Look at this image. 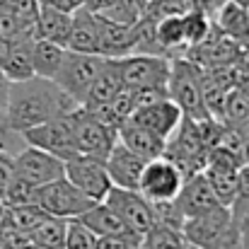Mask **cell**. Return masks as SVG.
I'll return each instance as SVG.
<instances>
[{"label": "cell", "instance_id": "6da1fadb", "mask_svg": "<svg viewBox=\"0 0 249 249\" xmlns=\"http://www.w3.org/2000/svg\"><path fill=\"white\" fill-rule=\"evenodd\" d=\"M78 107L80 102L68 97L53 80L34 75L22 83H10L7 104L2 114H5V121L15 131H24L53 116H66Z\"/></svg>", "mask_w": 249, "mask_h": 249}, {"label": "cell", "instance_id": "7a4b0ae2", "mask_svg": "<svg viewBox=\"0 0 249 249\" xmlns=\"http://www.w3.org/2000/svg\"><path fill=\"white\" fill-rule=\"evenodd\" d=\"M181 235L191 249H242L237 223L228 206H218L211 213L184 220Z\"/></svg>", "mask_w": 249, "mask_h": 249}, {"label": "cell", "instance_id": "3957f363", "mask_svg": "<svg viewBox=\"0 0 249 249\" xmlns=\"http://www.w3.org/2000/svg\"><path fill=\"white\" fill-rule=\"evenodd\" d=\"M201 78H203V71L194 61H189L186 56L172 58L169 78H167V97L189 119H208Z\"/></svg>", "mask_w": 249, "mask_h": 249}, {"label": "cell", "instance_id": "277c9868", "mask_svg": "<svg viewBox=\"0 0 249 249\" xmlns=\"http://www.w3.org/2000/svg\"><path fill=\"white\" fill-rule=\"evenodd\" d=\"M104 61L107 58L99 56V53H83V51L66 49L63 61H61L56 75H53V83L58 85L68 97H73L75 102L83 104L85 94H87L92 80L97 78V73L102 71Z\"/></svg>", "mask_w": 249, "mask_h": 249}, {"label": "cell", "instance_id": "5b68a950", "mask_svg": "<svg viewBox=\"0 0 249 249\" xmlns=\"http://www.w3.org/2000/svg\"><path fill=\"white\" fill-rule=\"evenodd\" d=\"M68 121L73 126L78 155H85V158H92V160L104 162L107 155H109V150L116 143V128H111V126L102 124L99 119H94L83 104L68 114Z\"/></svg>", "mask_w": 249, "mask_h": 249}, {"label": "cell", "instance_id": "8992f818", "mask_svg": "<svg viewBox=\"0 0 249 249\" xmlns=\"http://www.w3.org/2000/svg\"><path fill=\"white\" fill-rule=\"evenodd\" d=\"M34 203L46 213V215H56V218H78L83 215L85 211L97 203L92 201L89 196H85L83 191L71 184L66 177H58L44 186H36V194H34Z\"/></svg>", "mask_w": 249, "mask_h": 249}, {"label": "cell", "instance_id": "52a82bcc", "mask_svg": "<svg viewBox=\"0 0 249 249\" xmlns=\"http://www.w3.org/2000/svg\"><path fill=\"white\" fill-rule=\"evenodd\" d=\"M27 145H34L39 150H46L51 155H56L58 160H71L78 158V145H75V136H73V126L66 116H53L44 124H36L32 128L19 131Z\"/></svg>", "mask_w": 249, "mask_h": 249}, {"label": "cell", "instance_id": "ba28073f", "mask_svg": "<svg viewBox=\"0 0 249 249\" xmlns=\"http://www.w3.org/2000/svg\"><path fill=\"white\" fill-rule=\"evenodd\" d=\"M169 66H172V58L160 53H128L119 58L121 80H124V87L128 89H148V87L167 89Z\"/></svg>", "mask_w": 249, "mask_h": 249}, {"label": "cell", "instance_id": "9c48e42d", "mask_svg": "<svg viewBox=\"0 0 249 249\" xmlns=\"http://www.w3.org/2000/svg\"><path fill=\"white\" fill-rule=\"evenodd\" d=\"M104 203L124 220V225L136 232V235H145L155 228V215H153V206L150 201L138 191V189H119L111 186L109 194L104 196Z\"/></svg>", "mask_w": 249, "mask_h": 249}, {"label": "cell", "instance_id": "30bf717a", "mask_svg": "<svg viewBox=\"0 0 249 249\" xmlns=\"http://www.w3.org/2000/svg\"><path fill=\"white\" fill-rule=\"evenodd\" d=\"M184 174L181 169L169 162L167 158H153L148 160L145 167H143V174H141V181H138V191L150 201H169L179 194L181 184H184Z\"/></svg>", "mask_w": 249, "mask_h": 249}, {"label": "cell", "instance_id": "8fae6325", "mask_svg": "<svg viewBox=\"0 0 249 249\" xmlns=\"http://www.w3.org/2000/svg\"><path fill=\"white\" fill-rule=\"evenodd\" d=\"M12 165H15V174L19 179L29 181L32 186H44V184L63 177V160H58L56 155L39 150L34 145H24L19 153H15Z\"/></svg>", "mask_w": 249, "mask_h": 249}, {"label": "cell", "instance_id": "7c38bea8", "mask_svg": "<svg viewBox=\"0 0 249 249\" xmlns=\"http://www.w3.org/2000/svg\"><path fill=\"white\" fill-rule=\"evenodd\" d=\"M63 177L75 184L85 196H89L92 201H104V196L111 189V179L104 169V162L92 160V158H71L63 162Z\"/></svg>", "mask_w": 249, "mask_h": 249}, {"label": "cell", "instance_id": "4fadbf2b", "mask_svg": "<svg viewBox=\"0 0 249 249\" xmlns=\"http://www.w3.org/2000/svg\"><path fill=\"white\" fill-rule=\"evenodd\" d=\"M174 201H177L184 220L196 218V215H203V213H211L218 206H223L215 198V194H213V189H211V184H208V179H206L203 172H196V174L186 177L184 184H181V189H179V194L174 196Z\"/></svg>", "mask_w": 249, "mask_h": 249}, {"label": "cell", "instance_id": "5bb4252c", "mask_svg": "<svg viewBox=\"0 0 249 249\" xmlns=\"http://www.w3.org/2000/svg\"><path fill=\"white\" fill-rule=\"evenodd\" d=\"M145 158H141L138 153H133L131 148H126L121 141L114 143V148L109 150L107 160H104V169L111 179V186L119 189H138L143 167H145Z\"/></svg>", "mask_w": 249, "mask_h": 249}, {"label": "cell", "instance_id": "9a60e30c", "mask_svg": "<svg viewBox=\"0 0 249 249\" xmlns=\"http://www.w3.org/2000/svg\"><path fill=\"white\" fill-rule=\"evenodd\" d=\"M99 17V46L97 53L104 58H124L128 53L136 51V41H138V29L136 24H121V22H111L102 15Z\"/></svg>", "mask_w": 249, "mask_h": 249}, {"label": "cell", "instance_id": "2e32d148", "mask_svg": "<svg viewBox=\"0 0 249 249\" xmlns=\"http://www.w3.org/2000/svg\"><path fill=\"white\" fill-rule=\"evenodd\" d=\"M181 109L169 99H158V102H153V104H145V107H138L133 114H131V119L133 121H138L141 126H145L150 133H155L158 138H162L167 141L169 136H172V131L177 128V124L181 121Z\"/></svg>", "mask_w": 249, "mask_h": 249}, {"label": "cell", "instance_id": "e0dca14e", "mask_svg": "<svg viewBox=\"0 0 249 249\" xmlns=\"http://www.w3.org/2000/svg\"><path fill=\"white\" fill-rule=\"evenodd\" d=\"M116 141H121L126 148H131L133 153H138L145 160L160 158L165 150V141L158 138L155 133H150L145 126H141L138 121H133L131 116L116 128Z\"/></svg>", "mask_w": 249, "mask_h": 249}, {"label": "cell", "instance_id": "ac0fdd59", "mask_svg": "<svg viewBox=\"0 0 249 249\" xmlns=\"http://www.w3.org/2000/svg\"><path fill=\"white\" fill-rule=\"evenodd\" d=\"M99 46V17L89 12L87 7L73 10V22H71V34L66 41V49L71 51H83V53H97Z\"/></svg>", "mask_w": 249, "mask_h": 249}, {"label": "cell", "instance_id": "d6986e66", "mask_svg": "<svg viewBox=\"0 0 249 249\" xmlns=\"http://www.w3.org/2000/svg\"><path fill=\"white\" fill-rule=\"evenodd\" d=\"M213 24L218 27V32L237 44H247L249 41V10L245 5L235 2V0H225L215 12Z\"/></svg>", "mask_w": 249, "mask_h": 249}, {"label": "cell", "instance_id": "ffe728a7", "mask_svg": "<svg viewBox=\"0 0 249 249\" xmlns=\"http://www.w3.org/2000/svg\"><path fill=\"white\" fill-rule=\"evenodd\" d=\"M71 22H73V12L61 10L56 5H39L36 36L53 41V44L66 49V41H68V34H71Z\"/></svg>", "mask_w": 249, "mask_h": 249}, {"label": "cell", "instance_id": "44dd1931", "mask_svg": "<svg viewBox=\"0 0 249 249\" xmlns=\"http://www.w3.org/2000/svg\"><path fill=\"white\" fill-rule=\"evenodd\" d=\"M121 87H124V80H121L119 58H107L104 66H102V71L97 73V78L92 80L87 94H85L83 107H97V104L111 102Z\"/></svg>", "mask_w": 249, "mask_h": 249}, {"label": "cell", "instance_id": "7402d4cb", "mask_svg": "<svg viewBox=\"0 0 249 249\" xmlns=\"http://www.w3.org/2000/svg\"><path fill=\"white\" fill-rule=\"evenodd\" d=\"M32 41L34 39H17L10 44V51L0 66L2 75L10 83H22L34 78V66H32Z\"/></svg>", "mask_w": 249, "mask_h": 249}, {"label": "cell", "instance_id": "603a6c76", "mask_svg": "<svg viewBox=\"0 0 249 249\" xmlns=\"http://www.w3.org/2000/svg\"><path fill=\"white\" fill-rule=\"evenodd\" d=\"M78 218L83 220L97 237H104V235H136V232H131V230L124 225V220H121L104 201L92 203L83 215H78Z\"/></svg>", "mask_w": 249, "mask_h": 249}, {"label": "cell", "instance_id": "cb8c5ba5", "mask_svg": "<svg viewBox=\"0 0 249 249\" xmlns=\"http://www.w3.org/2000/svg\"><path fill=\"white\" fill-rule=\"evenodd\" d=\"M66 228H68V220H66V218L44 215V218L27 232V240L36 249H63Z\"/></svg>", "mask_w": 249, "mask_h": 249}, {"label": "cell", "instance_id": "d4e9b609", "mask_svg": "<svg viewBox=\"0 0 249 249\" xmlns=\"http://www.w3.org/2000/svg\"><path fill=\"white\" fill-rule=\"evenodd\" d=\"M63 53L66 49L53 44V41H46V39H34L32 41V66H34V75L36 78H46V80H53L61 61H63Z\"/></svg>", "mask_w": 249, "mask_h": 249}, {"label": "cell", "instance_id": "484cf974", "mask_svg": "<svg viewBox=\"0 0 249 249\" xmlns=\"http://www.w3.org/2000/svg\"><path fill=\"white\" fill-rule=\"evenodd\" d=\"M211 24H213L211 15H208L206 10H201V7H194V10H189V12H184V15H181V27H184L186 51H189V49H194L196 44H201V41L206 39V34H208Z\"/></svg>", "mask_w": 249, "mask_h": 249}, {"label": "cell", "instance_id": "4316f807", "mask_svg": "<svg viewBox=\"0 0 249 249\" xmlns=\"http://www.w3.org/2000/svg\"><path fill=\"white\" fill-rule=\"evenodd\" d=\"M215 194V198L230 208V203L237 196V172H225V169H213V167H203L201 169Z\"/></svg>", "mask_w": 249, "mask_h": 249}, {"label": "cell", "instance_id": "83f0119b", "mask_svg": "<svg viewBox=\"0 0 249 249\" xmlns=\"http://www.w3.org/2000/svg\"><path fill=\"white\" fill-rule=\"evenodd\" d=\"M249 119V92L237 83L228 89L223 102V124H242Z\"/></svg>", "mask_w": 249, "mask_h": 249}, {"label": "cell", "instance_id": "f1b7e54d", "mask_svg": "<svg viewBox=\"0 0 249 249\" xmlns=\"http://www.w3.org/2000/svg\"><path fill=\"white\" fill-rule=\"evenodd\" d=\"M143 245L148 249H191V245L184 240L181 230H172L165 225H155L150 232H145Z\"/></svg>", "mask_w": 249, "mask_h": 249}, {"label": "cell", "instance_id": "f546056e", "mask_svg": "<svg viewBox=\"0 0 249 249\" xmlns=\"http://www.w3.org/2000/svg\"><path fill=\"white\" fill-rule=\"evenodd\" d=\"M34 194H36V186H32L29 181L15 174L7 181V186L0 191V203L2 206H27V203H34Z\"/></svg>", "mask_w": 249, "mask_h": 249}, {"label": "cell", "instance_id": "4dcf8cb0", "mask_svg": "<svg viewBox=\"0 0 249 249\" xmlns=\"http://www.w3.org/2000/svg\"><path fill=\"white\" fill-rule=\"evenodd\" d=\"M63 249H97V235L85 225L80 218H71L66 228Z\"/></svg>", "mask_w": 249, "mask_h": 249}, {"label": "cell", "instance_id": "1f68e13d", "mask_svg": "<svg viewBox=\"0 0 249 249\" xmlns=\"http://www.w3.org/2000/svg\"><path fill=\"white\" fill-rule=\"evenodd\" d=\"M0 39L5 41H17V39H36V29L32 24L19 22L15 15L5 12L0 7Z\"/></svg>", "mask_w": 249, "mask_h": 249}, {"label": "cell", "instance_id": "d6a6232c", "mask_svg": "<svg viewBox=\"0 0 249 249\" xmlns=\"http://www.w3.org/2000/svg\"><path fill=\"white\" fill-rule=\"evenodd\" d=\"M150 206H153L155 225H165V228H172V230H181L184 215H181V211H179V206H177L174 198H169V201H155Z\"/></svg>", "mask_w": 249, "mask_h": 249}, {"label": "cell", "instance_id": "836d02e7", "mask_svg": "<svg viewBox=\"0 0 249 249\" xmlns=\"http://www.w3.org/2000/svg\"><path fill=\"white\" fill-rule=\"evenodd\" d=\"M0 7L10 15H15L19 22L32 24L36 29V15H39V0H0Z\"/></svg>", "mask_w": 249, "mask_h": 249}, {"label": "cell", "instance_id": "e575fe53", "mask_svg": "<svg viewBox=\"0 0 249 249\" xmlns=\"http://www.w3.org/2000/svg\"><path fill=\"white\" fill-rule=\"evenodd\" d=\"M24 138L19 131H15L7 121H5V114L0 111V153H7V155H15L24 148Z\"/></svg>", "mask_w": 249, "mask_h": 249}, {"label": "cell", "instance_id": "d590c367", "mask_svg": "<svg viewBox=\"0 0 249 249\" xmlns=\"http://www.w3.org/2000/svg\"><path fill=\"white\" fill-rule=\"evenodd\" d=\"M141 242V235H104L97 237V249H136Z\"/></svg>", "mask_w": 249, "mask_h": 249}, {"label": "cell", "instance_id": "8d00e7d4", "mask_svg": "<svg viewBox=\"0 0 249 249\" xmlns=\"http://www.w3.org/2000/svg\"><path fill=\"white\" fill-rule=\"evenodd\" d=\"M247 203H249V165L245 162L237 169V196L230 203V208H240V206H247Z\"/></svg>", "mask_w": 249, "mask_h": 249}, {"label": "cell", "instance_id": "74e56055", "mask_svg": "<svg viewBox=\"0 0 249 249\" xmlns=\"http://www.w3.org/2000/svg\"><path fill=\"white\" fill-rule=\"evenodd\" d=\"M230 213H232V220L237 223L242 249H249V203L247 206H240V208H230Z\"/></svg>", "mask_w": 249, "mask_h": 249}, {"label": "cell", "instance_id": "f35d334b", "mask_svg": "<svg viewBox=\"0 0 249 249\" xmlns=\"http://www.w3.org/2000/svg\"><path fill=\"white\" fill-rule=\"evenodd\" d=\"M15 177V165H12V155L0 153V191L7 186V181Z\"/></svg>", "mask_w": 249, "mask_h": 249}, {"label": "cell", "instance_id": "ab89813d", "mask_svg": "<svg viewBox=\"0 0 249 249\" xmlns=\"http://www.w3.org/2000/svg\"><path fill=\"white\" fill-rule=\"evenodd\" d=\"M237 126V133H240V141H242V155H245V162L249 165V119L242 124H235Z\"/></svg>", "mask_w": 249, "mask_h": 249}, {"label": "cell", "instance_id": "60d3db41", "mask_svg": "<svg viewBox=\"0 0 249 249\" xmlns=\"http://www.w3.org/2000/svg\"><path fill=\"white\" fill-rule=\"evenodd\" d=\"M7 89H10V80L2 75L0 71V111H5V104H7Z\"/></svg>", "mask_w": 249, "mask_h": 249}, {"label": "cell", "instance_id": "b9f144b4", "mask_svg": "<svg viewBox=\"0 0 249 249\" xmlns=\"http://www.w3.org/2000/svg\"><path fill=\"white\" fill-rule=\"evenodd\" d=\"M223 2H225V0H201V5H203V10H206L208 15H211V12H215Z\"/></svg>", "mask_w": 249, "mask_h": 249}, {"label": "cell", "instance_id": "7bdbcfd3", "mask_svg": "<svg viewBox=\"0 0 249 249\" xmlns=\"http://www.w3.org/2000/svg\"><path fill=\"white\" fill-rule=\"evenodd\" d=\"M10 44H12V41L0 39V66H2V61H5V56H7V51H10Z\"/></svg>", "mask_w": 249, "mask_h": 249}, {"label": "cell", "instance_id": "ee69618b", "mask_svg": "<svg viewBox=\"0 0 249 249\" xmlns=\"http://www.w3.org/2000/svg\"><path fill=\"white\" fill-rule=\"evenodd\" d=\"M58 0H39V5H56Z\"/></svg>", "mask_w": 249, "mask_h": 249}, {"label": "cell", "instance_id": "f6af8a7d", "mask_svg": "<svg viewBox=\"0 0 249 249\" xmlns=\"http://www.w3.org/2000/svg\"><path fill=\"white\" fill-rule=\"evenodd\" d=\"M235 2H240V5H245V7H249V0H235Z\"/></svg>", "mask_w": 249, "mask_h": 249}, {"label": "cell", "instance_id": "bcb514c9", "mask_svg": "<svg viewBox=\"0 0 249 249\" xmlns=\"http://www.w3.org/2000/svg\"><path fill=\"white\" fill-rule=\"evenodd\" d=\"M136 249H148V247H145V245H143V242H141V245H138V247H136Z\"/></svg>", "mask_w": 249, "mask_h": 249}, {"label": "cell", "instance_id": "7dc6e473", "mask_svg": "<svg viewBox=\"0 0 249 249\" xmlns=\"http://www.w3.org/2000/svg\"><path fill=\"white\" fill-rule=\"evenodd\" d=\"M247 10H249V7H247Z\"/></svg>", "mask_w": 249, "mask_h": 249}]
</instances>
